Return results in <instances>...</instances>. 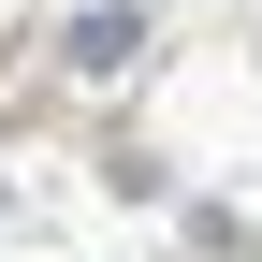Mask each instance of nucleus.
<instances>
[{
    "label": "nucleus",
    "mask_w": 262,
    "mask_h": 262,
    "mask_svg": "<svg viewBox=\"0 0 262 262\" xmlns=\"http://www.w3.org/2000/svg\"><path fill=\"white\" fill-rule=\"evenodd\" d=\"M73 58L117 73V58H131V0H88V15H73Z\"/></svg>",
    "instance_id": "nucleus-1"
}]
</instances>
